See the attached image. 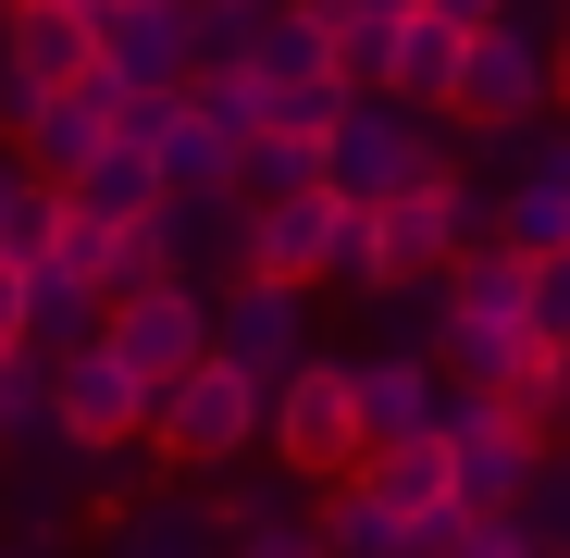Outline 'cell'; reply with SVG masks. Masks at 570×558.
Masks as SVG:
<instances>
[{"label":"cell","mask_w":570,"mask_h":558,"mask_svg":"<svg viewBox=\"0 0 570 558\" xmlns=\"http://www.w3.org/2000/svg\"><path fill=\"white\" fill-rule=\"evenodd\" d=\"M0 75H13L26 100H62L87 75V13L75 0H0Z\"/></svg>","instance_id":"cell-12"},{"label":"cell","mask_w":570,"mask_h":558,"mask_svg":"<svg viewBox=\"0 0 570 558\" xmlns=\"http://www.w3.org/2000/svg\"><path fill=\"white\" fill-rule=\"evenodd\" d=\"M521 323H533L546 347H570V248H546V261H521Z\"/></svg>","instance_id":"cell-32"},{"label":"cell","mask_w":570,"mask_h":558,"mask_svg":"<svg viewBox=\"0 0 570 558\" xmlns=\"http://www.w3.org/2000/svg\"><path fill=\"white\" fill-rule=\"evenodd\" d=\"M224 558H323L311 521H273V533H224Z\"/></svg>","instance_id":"cell-34"},{"label":"cell","mask_w":570,"mask_h":558,"mask_svg":"<svg viewBox=\"0 0 570 558\" xmlns=\"http://www.w3.org/2000/svg\"><path fill=\"white\" fill-rule=\"evenodd\" d=\"M372 286H385V236H372V212L335 199V248H323V273H311V298H372Z\"/></svg>","instance_id":"cell-25"},{"label":"cell","mask_w":570,"mask_h":558,"mask_svg":"<svg viewBox=\"0 0 570 558\" xmlns=\"http://www.w3.org/2000/svg\"><path fill=\"white\" fill-rule=\"evenodd\" d=\"M149 447H161V472H236V459L261 447V385L224 372V360L149 385Z\"/></svg>","instance_id":"cell-3"},{"label":"cell","mask_w":570,"mask_h":558,"mask_svg":"<svg viewBox=\"0 0 570 558\" xmlns=\"http://www.w3.org/2000/svg\"><path fill=\"white\" fill-rule=\"evenodd\" d=\"M558 558H570V546H558Z\"/></svg>","instance_id":"cell-41"},{"label":"cell","mask_w":570,"mask_h":558,"mask_svg":"<svg viewBox=\"0 0 570 558\" xmlns=\"http://www.w3.org/2000/svg\"><path fill=\"white\" fill-rule=\"evenodd\" d=\"M298 186H323L311 137H248L236 149V199H298Z\"/></svg>","instance_id":"cell-27"},{"label":"cell","mask_w":570,"mask_h":558,"mask_svg":"<svg viewBox=\"0 0 570 558\" xmlns=\"http://www.w3.org/2000/svg\"><path fill=\"white\" fill-rule=\"evenodd\" d=\"M212 360L248 385H285L311 360V286H273V273H224L212 286Z\"/></svg>","instance_id":"cell-5"},{"label":"cell","mask_w":570,"mask_h":558,"mask_svg":"<svg viewBox=\"0 0 570 558\" xmlns=\"http://www.w3.org/2000/svg\"><path fill=\"white\" fill-rule=\"evenodd\" d=\"M347 398H360V459H372V447H434L471 385H446L422 347H372V360H347Z\"/></svg>","instance_id":"cell-7"},{"label":"cell","mask_w":570,"mask_h":558,"mask_svg":"<svg viewBox=\"0 0 570 558\" xmlns=\"http://www.w3.org/2000/svg\"><path fill=\"white\" fill-rule=\"evenodd\" d=\"M311 161H323V199L385 212L397 186H422V174L459 161V137H446V112H410V100H385V87H347V112L311 137Z\"/></svg>","instance_id":"cell-1"},{"label":"cell","mask_w":570,"mask_h":558,"mask_svg":"<svg viewBox=\"0 0 570 558\" xmlns=\"http://www.w3.org/2000/svg\"><path fill=\"white\" fill-rule=\"evenodd\" d=\"M311 509H323V484L285 472V459L273 472H212V521L224 533H273V521H311Z\"/></svg>","instance_id":"cell-21"},{"label":"cell","mask_w":570,"mask_h":558,"mask_svg":"<svg viewBox=\"0 0 570 558\" xmlns=\"http://www.w3.org/2000/svg\"><path fill=\"white\" fill-rule=\"evenodd\" d=\"M546 422L570 434V347H558V385H546Z\"/></svg>","instance_id":"cell-38"},{"label":"cell","mask_w":570,"mask_h":558,"mask_svg":"<svg viewBox=\"0 0 570 558\" xmlns=\"http://www.w3.org/2000/svg\"><path fill=\"white\" fill-rule=\"evenodd\" d=\"M248 87H298V75H335V50H323V13L311 0H248V62H236Z\"/></svg>","instance_id":"cell-16"},{"label":"cell","mask_w":570,"mask_h":558,"mask_svg":"<svg viewBox=\"0 0 570 558\" xmlns=\"http://www.w3.org/2000/svg\"><path fill=\"white\" fill-rule=\"evenodd\" d=\"M546 75H558V112H570V13H558V38H546Z\"/></svg>","instance_id":"cell-37"},{"label":"cell","mask_w":570,"mask_h":558,"mask_svg":"<svg viewBox=\"0 0 570 558\" xmlns=\"http://www.w3.org/2000/svg\"><path fill=\"white\" fill-rule=\"evenodd\" d=\"M50 236H62V186L0 161V261H50Z\"/></svg>","instance_id":"cell-24"},{"label":"cell","mask_w":570,"mask_h":558,"mask_svg":"<svg viewBox=\"0 0 570 558\" xmlns=\"http://www.w3.org/2000/svg\"><path fill=\"white\" fill-rule=\"evenodd\" d=\"M347 472H360L372 497H385V509H410V521H446V509H459L434 447H372V459H347Z\"/></svg>","instance_id":"cell-23"},{"label":"cell","mask_w":570,"mask_h":558,"mask_svg":"<svg viewBox=\"0 0 570 558\" xmlns=\"http://www.w3.org/2000/svg\"><path fill=\"white\" fill-rule=\"evenodd\" d=\"M347 112V75H298V87H261V137H323Z\"/></svg>","instance_id":"cell-29"},{"label":"cell","mask_w":570,"mask_h":558,"mask_svg":"<svg viewBox=\"0 0 570 558\" xmlns=\"http://www.w3.org/2000/svg\"><path fill=\"white\" fill-rule=\"evenodd\" d=\"M50 410H62V447H75V459H125V447L149 434V385H137L100 335L50 360Z\"/></svg>","instance_id":"cell-9"},{"label":"cell","mask_w":570,"mask_h":558,"mask_svg":"<svg viewBox=\"0 0 570 558\" xmlns=\"http://www.w3.org/2000/svg\"><path fill=\"white\" fill-rule=\"evenodd\" d=\"M410 13H434V26H484V13H509V0H410Z\"/></svg>","instance_id":"cell-36"},{"label":"cell","mask_w":570,"mask_h":558,"mask_svg":"<svg viewBox=\"0 0 570 558\" xmlns=\"http://www.w3.org/2000/svg\"><path fill=\"white\" fill-rule=\"evenodd\" d=\"M112 558H224V521H212V497L137 484V497L112 509Z\"/></svg>","instance_id":"cell-14"},{"label":"cell","mask_w":570,"mask_h":558,"mask_svg":"<svg viewBox=\"0 0 570 558\" xmlns=\"http://www.w3.org/2000/svg\"><path fill=\"white\" fill-rule=\"evenodd\" d=\"M261 447L285 459V472H311V484H335L347 459H360V398H347V360H298L285 385H261Z\"/></svg>","instance_id":"cell-4"},{"label":"cell","mask_w":570,"mask_h":558,"mask_svg":"<svg viewBox=\"0 0 570 558\" xmlns=\"http://www.w3.org/2000/svg\"><path fill=\"white\" fill-rule=\"evenodd\" d=\"M459 38H471V26L410 13V26L385 38V75H372V87H385V100H410V112H446V87H459Z\"/></svg>","instance_id":"cell-18"},{"label":"cell","mask_w":570,"mask_h":558,"mask_svg":"<svg viewBox=\"0 0 570 558\" xmlns=\"http://www.w3.org/2000/svg\"><path fill=\"white\" fill-rule=\"evenodd\" d=\"M149 174H161V199H224V186H236V149L186 112V87H174V112H161V137H149Z\"/></svg>","instance_id":"cell-19"},{"label":"cell","mask_w":570,"mask_h":558,"mask_svg":"<svg viewBox=\"0 0 570 558\" xmlns=\"http://www.w3.org/2000/svg\"><path fill=\"white\" fill-rule=\"evenodd\" d=\"M87 13V62L125 75V87H186V0H75Z\"/></svg>","instance_id":"cell-10"},{"label":"cell","mask_w":570,"mask_h":558,"mask_svg":"<svg viewBox=\"0 0 570 558\" xmlns=\"http://www.w3.org/2000/svg\"><path fill=\"white\" fill-rule=\"evenodd\" d=\"M0 558H50V546H0Z\"/></svg>","instance_id":"cell-39"},{"label":"cell","mask_w":570,"mask_h":558,"mask_svg":"<svg viewBox=\"0 0 570 558\" xmlns=\"http://www.w3.org/2000/svg\"><path fill=\"white\" fill-rule=\"evenodd\" d=\"M509 521L533 533V558H558V546H570V459H533L521 497H509Z\"/></svg>","instance_id":"cell-28"},{"label":"cell","mask_w":570,"mask_h":558,"mask_svg":"<svg viewBox=\"0 0 570 558\" xmlns=\"http://www.w3.org/2000/svg\"><path fill=\"white\" fill-rule=\"evenodd\" d=\"M323 248H335V199H323V186H298V199H248V273L311 286Z\"/></svg>","instance_id":"cell-13"},{"label":"cell","mask_w":570,"mask_h":558,"mask_svg":"<svg viewBox=\"0 0 570 558\" xmlns=\"http://www.w3.org/2000/svg\"><path fill=\"white\" fill-rule=\"evenodd\" d=\"M360 311L385 323V347H422V360H434V323H446V286H372Z\"/></svg>","instance_id":"cell-31"},{"label":"cell","mask_w":570,"mask_h":558,"mask_svg":"<svg viewBox=\"0 0 570 558\" xmlns=\"http://www.w3.org/2000/svg\"><path fill=\"white\" fill-rule=\"evenodd\" d=\"M26 335V261H0V347Z\"/></svg>","instance_id":"cell-35"},{"label":"cell","mask_w":570,"mask_h":558,"mask_svg":"<svg viewBox=\"0 0 570 558\" xmlns=\"http://www.w3.org/2000/svg\"><path fill=\"white\" fill-rule=\"evenodd\" d=\"M100 347L137 372V385L199 372L212 360V286H125V298H100Z\"/></svg>","instance_id":"cell-6"},{"label":"cell","mask_w":570,"mask_h":558,"mask_svg":"<svg viewBox=\"0 0 570 558\" xmlns=\"http://www.w3.org/2000/svg\"><path fill=\"white\" fill-rule=\"evenodd\" d=\"M434 459H446V497H459V509H509L521 472L546 459V422L509 410V398H459V422L434 434Z\"/></svg>","instance_id":"cell-8"},{"label":"cell","mask_w":570,"mask_h":558,"mask_svg":"<svg viewBox=\"0 0 570 558\" xmlns=\"http://www.w3.org/2000/svg\"><path fill=\"white\" fill-rule=\"evenodd\" d=\"M62 199H75V212H100V224H137V212H161V174H149V149H125V137H112L100 161L62 186Z\"/></svg>","instance_id":"cell-22"},{"label":"cell","mask_w":570,"mask_h":558,"mask_svg":"<svg viewBox=\"0 0 570 558\" xmlns=\"http://www.w3.org/2000/svg\"><path fill=\"white\" fill-rule=\"evenodd\" d=\"M434 558H533V533H521L509 509H459V521L434 533Z\"/></svg>","instance_id":"cell-33"},{"label":"cell","mask_w":570,"mask_h":558,"mask_svg":"<svg viewBox=\"0 0 570 558\" xmlns=\"http://www.w3.org/2000/svg\"><path fill=\"white\" fill-rule=\"evenodd\" d=\"M570 0H509L459 38V87H446V125H546L558 112V75H546V38H558Z\"/></svg>","instance_id":"cell-2"},{"label":"cell","mask_w":570,"mask_h":558,"mask_svg":"<svg viewBox=\"0 0 570 558\" xmlns=\"http://www.w3.org/2000/svg\"><path fill=\"white\" fill-rule=\"evenodd\" d=\"M0 161H13V137H0Z\"/></svg>","instance_id":"cell-40"},{"label":"cell","mask_w":570,"mask_h":558,"mask_svg":"<svg viewBox=\"0 0 570 558\" xmlns=\"http://www.w3.org/2000/svg\"><path fill=\"white\" fill-rule=\"evenodd\" d=\"M186 112H199L224 149H248V137H261V87H248V75H186Z\"/></svg>","instance_id":"cell-30"},{"label":"cell","mask_w":570,"mask_h":558,"mask_svg":"<svg viewBox=\"0 0 570 558\" xmlns=\"http://www.w3.org/2000/svg\"><path fill=\"white\" fill-rule=\"evenodd\" d=\"M87 335H100V286H87L75 261H26V335H13V347L62 360V347H87Z\"/></svg>","instance_id":"cell-17"},{"label":"cell","mask_w":570,"mask_h":558,"mask_svg":"<svg viewBox=\"0 0 570 558\" xmlns=\"http://www.w3.org/2000/svg\"><path fill=\"white\" fill-rule=\"evenodd\" d=\"M100 149H112V75H100V62H87L62 100H26V125H13V161L50 174V186H75Z\"/></svg>","instance_id":"cell-11"},{"label":"cell","mask_w":570,"mask_h":558,"mask_svg":"<svg viewBox=\"0 0 570 558\" xmlns=\"http://www.w3.org/2000/svg\"><path fill=\"white\" fill-rule=\"evenodd\" d=\"M161 236H174V273H186V286L248 273V199H236V186H224V199H161Z\"/></svg>","instance_id":"cell-15"},{"label":"cell","mask_w":570,"mask_h":558,"mask_svg":"<svg viewBox=\"0 0 570 558\" xmlns=\"http://www.w3.org/2000/svg\"><path fill=\"white\" fill-rule=\"evenodd\" d=\"M0 459H75L62 410H50V360L38 347H0Z\"/></svg>","instance_id":"cell-20"},{"label":"cell","mask_w":570,"mask_h":558,"mask_svg":"<svg viewBox=\"0 0 570 558\" xmlns=\"http://www.w3.org/2000/svg\"><path fill=\"white\" fill-rule=\"evenodd\" d=\"M75 497H87V484H50V472H26L13 497H0V546H62V533H75Z\"/></svg>","instance_id":"cell-26"}]
</instances>
